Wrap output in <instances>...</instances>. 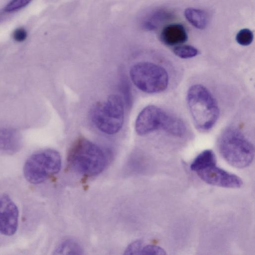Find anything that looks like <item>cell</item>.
<instances>
[{"label":"cell","mask_w":255,"mask_h":255,"mask_svg":"<svg viewBox=\"0 0 255 255\" xmlns=\"http://www.w3.org/2000/svg\"><path fill=\"white\" fill-rule=\"evenodd\" d=\"M90 119L101 131L114 134L123 127L124 120V104L121 97L117 94L109 96L106 100L93 106L90 112Z\"/></svg>","instance_id":"obj_4"},{"label":"cell","mask_w":255,"mask_h":255,"mask_svg":"<svg viewBox=\"0 0 255 255\" xmlns=\"http://www.w3.org/2000/svg\"><path fill=\"white\" fill-rule=\"evenodd\" d=\"M218 146L222 157L233 167L245 168L254 160V145L236 128L229 127L224 130L219 137Z\"/></svg>","instance_id":"obj_3"},{"label":"cell","mask_w":255,"mask_h":255,"mask_svg":"<svg viewBox=\"0 0 255 255\" xmlns=\"http://www.w3.org/2000/svg\"><path fill=\"white\" fill-rule=\"evenodd\" d=\"M174 53L178 57L183 58H190L198 54V50L191 45H177L173 49Z\"/></svg>","instance_id":"obj_15"},{"label":"cell","mask_w":255,"mask_h":255,"mask_svg":"<svg viewBox=\"0 0 255 255\" xmlns=\"http://www.w3.org/2000/svg\"><path fill=\"white\" fill-rule=\"evenodd\" d=\"M107 160L106 153L99 146L83 136L74 141L67 157L71 169L86 176H95L102 172Z\"/></svg>","instance_id":"obj_1"},{"label":"cell","mask_w":255,"mask_h":255,"mask_svg":"<svg viewBox=\"0 0 255 255\" xmlns=\"http://www.w3.org/2000/svg\"><path fill=\"white\" fill-rule=\"evenodd\" d=\"M19 210L17 206L6 193L0 195V234L11 236L18 227Z\"/></svg>","instance_id":"obj_8"},{"label":"cell","mask_w":255,"mask_h":255,"mask_svg":"<svg viewBox=\"0 0 255 255\" xmlns=\"http://www.w3.org/2000/svg\"><path fill=\"white\" fill-rule=\"evenodd\" d=\"M184 15L189 22L195 27L203 29L207 24V17L206 13L199 9L188 8L184 12Z\"/></svg>","instance_id":"obj_13"},{"label":"cell","mask_w":255,"mask_h":255,"mask_svg":"<svg viewBox=\"0 0 255 255\" xmlns=\"http://www.w3.org/2000/svg\"><path fill=\"white\" fill-rule=\"evenodd\" d=\"M27 37L26 31L22 28L16 29L13 33V39L18 42L24 40Z\"/></svg>","instance_id":"obj_20"},{"label":"cell","mask_w":255,"mask_h":255,"mask_svg":"<svg viewBox=\"0 0 255 255\" xmlns=\"http://www.w3.org/2000/svg\"><path fill=\"white\" fill-rule=\"evenodd\" d=\"M169 114L160 108L149 105L139 113L135 123L137 134L144 135L158 130H164Z\"/></svg>","instance_id":"obj_7"},{"label":"cell","mask_w":255,"mask_h":255,"mask_svg":"<svg viewBox=\"0 0 255 255\" xmlns=\"http://www.w3.org/2000/svg\"><path fill=\"white\" fill-rule=\"evenodd\" d=\"M165 251L160 248L154 245H146L142 247L139 252V255H165Z\"/></svg>","instance_id":"obj_18"},{"label":"cell","mask_w":255,"mask_h":255,"mask_svg":"<svg viewBox=\"0 0 255 255\" xmlns=\"http://www.w3.org/2000/svg\"><path fill=\"white\" fill-rule=\"evenodd\" d=\"M188 39L186 30L181 24L173 23L165 26L160 34V39L165 44L174 46L185 42Z\"/></svg>","instance_id":"obj_10"},{"label":"cell","mask_w":255,"mask_h":255,"mask_svg":"<svg viewBox=\"0 0 255 255\" xmlns=\"http://www.w3.org/2000/svg\"><path fill=\"white\" fill-rule=\"evenodd\" d=\"M237 42L243 46L250 45L254 39V34L252 31L247 28L240 30L236 35Z\"/></svg>","instance_id":"obj_16"},{"label":"cell","mask_w":255,"mask_h":255,"mask_svg":"<svg viewBox=\"0 0 255 255\" xmlns=\"http://www.w3.org/2000/svg\"><path fill=\"white\" fill-rule=\"evenodd\" d=\"M142 246L140 241H136L129 245L125 251L126 255H139V252Z\"/></svg>","instance_id":"obj_19"},{"label":"cell","mask_w":255,"mask_h":255,"mask_svg":"<svg viewBox=\"0 0 255 255\" xmlns=\"http://www.w3.org/2000/svg\"><path fill=\"white\" fill-rule=\"evenodd\" d=\"M54 255H82L83 250L78 243L67 240L61 243L54 251Z\"/></svg>","instance_id":"obj_14"},{"label":"cell","mask_w":255,"mask_h":255,"mask_svg":"<svg viewBox=\"0 0 255 255\" xmlns=\"http://www.w3.org/2000/svg\"><path fill=\"white\" fill-rule=\"evenodd\" d=\"M133 84L140 91L148 94L163 92L169 84L167 70L161 65L142 61L134 64L129 71Z\"/></svg>","instance_id":"obj_5"},{"label":"cell","mask_w":255,"mask_h":255,"mask_svg":"<svg viewBox=\"0 0 255 255\" xmlns=\"http://www.w3.org/2000/svg\"><path fill=\"white\" fill-rule=\"evenodd\" d=\"M196 173L203 181L215 186L237 188L243 184L239 176L217 167L216 164L200 170Z\"/></svg>","instance_id":"obj_9"},{"label":"cell","mask_w":255,"mask_h":255,"mask_svg":"<svg viewBox=\"0 0 255 255\" xmlns=\"http://www.w3.org/2000/svg\"><path fill=\"white\" fill-rule=\"evenodd\" d=\"M20 139L18 133L9 128L0 129V153L12 154L20 146Z\"/></svg>","instance_id":"obj_11"},{"label":"cell","mask_w":255,"mask_h":255,"mask_svg":"<svg viewBox=\"0 0 255 255\" xmlns=\"http://www.w3.org/2000/svg\"><path fill=\"white\" fill-rule=\"evenodd\" d=\"M216 164V156L210 149L203 151L194 159L190 165L192 170L196 172L200 170Z\"/></svg>","instance_id":"obj_12"},{"label":"cell","mask_w":255,"mask_h":255,"mask_svg":"<svg viewBox=\"0 0 255 255\" xmlns=\"http://www.w3.org/2000/svg\"><path fill=\"white\" fill-rule=\"evenodd\" d=\"M32 0H12L4 7V11L11 12L17 11L28 5Z\"/></svg>","instance_id":"obj_17"},{"label":"cell","mask_w":255,"mask_h":255,"mask_svg":"<svg viewBox=\"0 0 255 255\" xmlns=\"http://www.w3.org/2000/svg\"><path fill=\"white\" fill-rule=\"evenodd\" d=\"M187 102L196 128L202 132L210 130L220 115L217 102L211 92L202 85H193L188 90Z\"/></svg>","instance_id":"obj_2"},{"label":"cell","mask_w":255,"mask_h":255,"mask_svg":"<svg viewBox=\"0 0 255 255\" xmlns=\"http://www.w3.org/2000/svg\"><path fill=\"white\" fill-rule=\"evenodd\" d=\"M61 166L59 153L54 149H44L27 158L23 166V175L30 183L38 184L58 173Z\"/></svg>","instance_id":"obj_6"}]
</instances>
